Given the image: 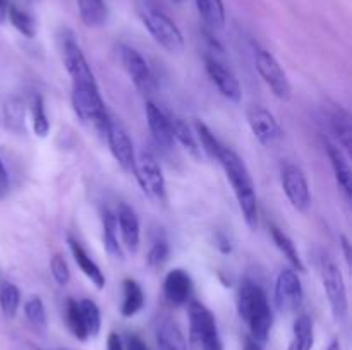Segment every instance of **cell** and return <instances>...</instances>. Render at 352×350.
I'll use <instances>...</instances> for the list:
<instances>
[{
    "label": "cell",
    "instance_id": "ffe728a7",
    "mask_svg": "<svg viewBox=\"0 0 352 350\" xmlns=\"http://www.w3.org/2000/svg\"><path fill=\"white\" fill-rule=\"evenodd\" d=\"M327 154H329L330 165H332L333 175H336L337 184L340 185L344 192H346L347 198H351L352 194V172L349 165V158L344 153L342 148H339L337 144L327 141Z\"/></svg>",
    "mask_w": 352,
    "mask_h": 350
},
{
    "label": "cell",
    "instance_id": "3957f363",
    "mask_svg": "<svg viewBox=\"0 0 352 350\" xmlns=\"http://www.w3.org/2000/svg\"><path fill=\"white\" fill-rule=\"evenodd\" d=\"M71 103L78 119L105 137L112 119L107 112L98 84H72Z\"/></svg>",
    "mask_w": 352,
    "mask_h": 350
},
{
    "label": "cell",
    "instance_id": "7bdbcfd3",
    "mask_svg": "<svg viewBox=\"0 0 352 350\" xmlns=\"http://www.w3.org/2000/svg\"><path fill=\"white\" fill-rule=\"evenodd\" d=\"M107 350H124V343L117 333H110L107 338Z\"/></svg>",
    "mask_w": 352,
    "mask_h": 350
},
{
    "label": "cell",
    "instance_id": "603a6c76",
    "mask_svg": "<svg viewBox=\"0 0 352 350\" xmlns=\"http://www.w3.org/2000/svg\"><path fill=\"white\" fill-rule=\"evenodd\" d=\"M315 345V325L308 314H299L292 325V338L287 350H311Z\"/></svg>",
    "mask_w": 352,
    "mask_h": 350
},
{
    "label": "cell",
    "instance_id": "e0dca14e",
    "mask_svg": "<svg viewBox=\"0 0 352 350\" xmlns=\"http://www.w3.org/2000/svg\"><path fill=\"white\" fill-rule=\"evenodd\" d=\"M116 218L122 246L129 253H138L141 242V225L136 211L126 202H120L116 211Z\"/></svg>",
    "mask_w": 352,
    "mask_h": 350
},
{
    "label": "cell",
    "instance_id": "5bb4252c",
    "mask_svg": "<svg viewBox=\"0 0 352 350\" xmlns=\"http://www.w3.org/2000/svg\"><path fill=\"white\" fill-rule=\"evenodd\" d=\"M62 57H64V65L71 75L72 84H96L95 74L72 33L64 34L62 38Z\"/></svg>",
    "mask_w": 352,
    "mask_h": 350
},
{
    "label": "cell",
    "instance_id": "6da1fadb",
    "mask_svg": "<svg viewBox=\"0 0 352 350\" xmlns=\"http://www.w3.org/2000/svg\"><path fill=\"white\" fill-rule=\"evenodd\" d=\"M237 312L250 328L251 338L267 343L274 326V311L263 288L253 280H243L237 292Z\"/></svg>",
    "mask_w": 352,
    "mask_h": 350
},
{
    "label": "cell",
    "instance_id": "ac0fdd59",
    "mask_svg": "<svg viewBox=\"0 0 352 350\" xmlns=\"http://www.w3.org/2000/svg\"><path fill=\"white\" fill-rule=\"evenodd\" d=\"M164 295L172 305H184L191 301L192 278L182 268L168 271L164 280Z\"/></svg>",
    "mask_w": 352,
    "mask_h": 350
},
{
    "label": "cell",
    "instance_id": "d6986e66",
    "mask_svg": "<svg viewBox=\"0 0 352 350\" xmlns=\"http://www.w3.org/2000/svg\"><path fill=\"white\" fill-rule=\"evenodd\" d=\"M67 244H69V249H71L72 257H74L76 264H78L79 270L82 271V275H85V277L88 278V280L91 281L98 290H102V288L105 287V275H103V271L100 270L98 264L89 257V254L86 253L85 247H82L74 237H67Z\"/></svg>",
    "mask_w": 352,
    "mask_h": 350
},
{
    "label": "cell",
    "instance_id": "2e32d148",
    "mask_svg": "<svg viewBox=\"0 0 352 350\" xmlns=\"http://www.w3.org/2000/svg\"><path fill=\"white\" fill-rule=\"evenodd\" d=\"M146 120L150 132L153 136L157 146L162 150H172L175 144L174 132H172V122L170 117L153 102H146Z\"/></svg>",
    "mask_w": 352,
    "mask_h": 350
},
{
    "label": "cell",
    "instance_id": "484cf974",
    "mask_svg": "<svg viewBox=\"0 0 352 350\" xmlns=\"http://www.w3.org/2000/svg\"><path fill=\"white\" fill-rule=\"evenodd\" d=\"M124 299L120 304V314L124 318H133L144 307V292L141 285L133 278H126L122 283Z\"/></svg>",
    "mask_w": 352,
    "mask_h": 350
},
{
    "label": "cell",
    "instance_id": "277c9868",
    "mask_svg": "<svg viewBox=\"0 0 352 350\" xmlns=\"http://www.w3.org/2000/svg\"><path fill=\"white\" fill-rule=\"evenodd\" d=\"M316 266H318L323 290H325L327 299H329L333 319L337 323H344L347 319V314H349V301H347V288L342 271H340L339 264L323 250L316 257Z\"/></svg>",
    "mask_w": 352,
    "mask_h": 350
},
{
    "label": "cell",
    "instance_id": "7c38bea8",
    "mask_svg": "<svg viewBox=\"0 0 352 350\" xmlns=\"http://www.w3.org/2000/svg\"><path fill=\"white\" fill-rule=\"evenodd\" d=\"M203 58H205L206 74L212 79L215 88L219 89L220 95L229 100V102L239 103L241 98H243V88H241L237 75L230 71V67H227L226 62L220 60V57L205 54Z\"/></svg>",
    "mask_w": 352,
    "mask_h": 350
},
{
    "label": "cell",
    "instance_id": "8fae6325",
    "mask_svg": "<svg viewBox=\"0 0 352 350\" xmlns=\"http://www.w3.org/2000/svg\"><path fill=\"white\" fill-rule=\"evenodd\" d=\"M215 338H219V328L213 312L201 302H189V340L192 345L203 349Z\"/></svg>",
    "mask_w": 352,
    "mask_h": 350
},
{
    "label": "cell",
    "instance_id": "836d02e7",
    "mask_svg": "<svg viewBox=\"0 0 352 350\" xmlns=\"http://www.w3.org/2000/svg\"><path fill=\"white\" fill-rule=\"evenodd\" d=\"M79 309H81L82 321H85L86 333L89 338L96 336L102 329V314H100V307L96 305L95 301L91 299H81L79 301Z\"/></svg>",
    "mask_w": 352,
    "mask_h": 350
},
{
    "label": "cell",
    "instance_id": "c3c4849f",
    "mask_svg": "<svg viewBox=\"0 0 352 350\" xmlns=\"http://www.w3.org/2000/svg\"><path fill=\"white\" fill-rule=\"evenodd\" d=\"M327 350H342V347H340V342H339V340H333V342L330 343L329 349H327Z\"/></svg>",
    "mask_w": 352,
    "mask_h": 350
},
{
    "label": "cell",
    "instance_id": "7a4b0ae2",
    "mask_svg": "<svg viewBox=\"0 0 352 350\" xmlns=\"http://www.w3.org/2000/svg\"><path fill=\"white\" fill-rule=\"evenodd\" d=\"M219 163L222 165L223 172H226L227 178H229L230 185L236 194L237 205H239L241 213L244 216V222L254 230L258 226V218H260V209H258V198L256 191H254V182L251 178L250 170H248L246 163L243 158L230 148L223 146L222 153H220Z\"/></svg>",
    "mask_w": 352,
    "mask_h": 350
},
{
    "label": "cell",
    "instance_id": "9a60e30c",
    "mask_svg": "<svg viewBox=\"0 0 352 350\" xmlns=\"http://www.w3.org/2000/svg\"><path fill=\"white\" fill-rule=\"evenodd\" d=\"M105 139L109 143L110 153L116 158L117 163L120 165V168L133 174L134 163H136V151H134L133 141H131L129 134L124 129L122 124L112 120L105 134Z\"/></svg>",
    "mask_w": 352,
    "mask_h": 350
},
{
    "label": "cell",
    "instance_id": "4dcf8cb0",
    "mask_svg": "<svg viewBox=\"0 0 352 350\" xmlns=\"http://www.w3.org/2000/svg\"><path fill=\"white\" fill-rule=\"evenodd\" d=\"M195 134L203 153H205L210 160L219 161L223 144L217 139L215 134L212 132V129H210L205 122H201V120H195Z\"/></svg>",
    "mask_w": 352,
    "mask_h": 350
},
{
    "label": "cell",
    "instance_id": "ab89813d",
    "mask_svg": "<svg viewBox=\"0 0 352 350\" xmlns=\"http://www.w3.org/2000/svg\"><path fill=\"white\" fill-rule=\"evenodd\" d=\"M215 246H217V249H219L222 254H230V253H232V249H234L232 240H230V237L227 235V233H223V232L217 233Z\"/></svg>",
    "mask_w": 352,
    "mask_h": 350
},
{
    "label": "cell",
    "instance_id": "f1b7e54d",
    "mask_svg": "<svg viewBox=\"0 0 352 350\" xmlns=\"http://www.w3.org/2000/svg\"><path fill=\"white\" fill-rule=\"evenodd\" d=\"M172 122V132H174V139L191 154L196 160H201V148H199L198 139H196L195 130L189 127V124L186 122L181 117H170Z\"/></svg>",
    "mask_w": 352,
    "mask_h": 350
},
{
    "label": "cell",
    "instance_id": "52a82bcc",
    "mask_svg": "<svg viewBox=\"0 0 352 350\" xmlns=\"http://www.w3.org/2000/svg\"><path fill=\"white\" fill-rule=\"evenodd\" d=\"M254 57V67H256L258 74L263 79L265 84L270 88V91L277 96L278 100H284L287 102L292 96V86L289 81L287 74L282 69L280 62L274 57L268 50L261 47H254L253 51Z\"/></svg>",
    "mask_w": 352,
    "mask_h": 350
},
{
    "label": "cell",
    "instance_id": "d590c367",
    "mask_svg": "<svg viewBox=\"0 0 352 350\" xmlns=\"http://www.w3.org/2000/svg\"><path fill=\"white\" fill-rule=\"evenodd\" d=\"M21 305V292L14 283H3L0 287V309L7 318H14Z\"/></svg>",
    "mask_w": 352,
    "mask_h": 350
},
{
    "label": "cell",
    "instance_id": "f546056e",
    "mask_svg": "<svg viewBox=\"0 0 352 350\" xmlns=\"http://www.w3.org/2000/svg\"><path fill=\"white\" fill-rule=\"evenodd\" d=\"M26 112H24V103L17 96L6 100L3 103V124L9 130L16 134H23L26 130Z\"/></svg>",
    "mask_w": 352,
    "mask_h": 350
},
{
    "label": "cell",
    "instance_id": "60d3db41",
    "mask_svg": "<svg viewBox=\"0 0 352 350\" xmlns=\"http://www.w3.org/2000/svg\"><path fill=\"white\" fill-rule=\"evenodd\" d=\"M10 191V180L9 174H7L6 167H3L2 160H0V199L6 198Z\"/></svg>",
    "mask_w": 352,
    "mask_h": 350
},
{
    "label": "cell",
    "instance_id": "1f68e13d",
    "mask_svg": "<svg viewBox=\"0 0 352 350\" xmlns=\"http://www.w3.org/2000/svg\"><path fill=\"white\" fill-rule=\"evenodd\" d=\"M7 17H9L10 24H12V26L16 27L23 36L26 38L36 36V21H34V17L31 16L24 7L17 5V3H9Z\"/></svg>",
    "mask_w": 352,
    "mask_h": 350
},
{
    "label": "cell",
    "instance_id": "681fc988",
    "mask_svg": "<svg viewBox=\"0 0 352 350\" xmlns=\"http://www.w3.org/2000/svg\"><path fill=\"white\" fill-rule=\"evenodd\" d=\"M175 2H179V0H175Z\"/></svg>",
    "mask_w": 352,
    "mask_h": 350
},
{
    "label": "cell",
    "instance_id": "bcb514c9",
    "mask_svg": "<svg viewBox=\"0 0 352 350\" xmlns=\"http://www.w3.org/2000/svg\"><path fill=\"white\" fill-rule=\"evenodd\" d=\"M201 350H223V345H222V340H220V336H219V338L212 340L210 343H206V345L203 347Z\"/></svg>",
    "mask_w": 352,
    "mask_h": 350
},
{
    "label": "cell",
    "instance_id": "b9f144b4",
    "mask_svg": "<svg viewBox=\"0 0 352 350\" xmlns=\"http://www.w3.org/2000/svg\"><path fill=\"white\" fill-rule=\"evenodd\" d=\"M124 350H150V349H148L146 343H144L138 335H127Z\"/></svg>",
    "mask_w": 352,
    "mask_h": 350
},
{
    "label": "cell",
    "instance_id": "f6af8a7d",
    "mask_svg": "<svg viewBox=\"0 0 352 350\" xmlns=\"http://www.w3.org/2000/svg\"><path fill=\"white\" fill-rule=\"evenodd\" d=\"M243 350H263V347H261V343H258L254 338H251V336H246V340H244V349Z\"/></svg>",
    "mask_w": 352,
    "mask_h": 350
},
{
    "label": "cell",
    "instance_id": "44dd1931",
    "mask_svg": "<svg viewBox=\"0 0 352 350\" xmlns=\"http://www.w3.org/2000/svg\"><path fill=\"white\" fill-rule=\"evenodd\" d=\"M268 230H270V235H272V240H274V244L277 246V249L284 254L285 259H287L289 264L292 266V270L298 271V273H305L306 266L305 263H302V257L301 254H299L298 247H296L294 240H292L291 237L280 229V226L275 225V223H270V225H268Z\"/></svg>",
    "mask_w": 352,
    "mask_h": 350
},
{
    "label": "cell",
    "instance_id": "f35d334b",
    "mask_svg": "<svg viewBox=\"0 0 352 350\" xmlns=\"http://www.w3.org/2000/svg\"><path fill=\"white\" fill-rule=\"evenodd\" d=\"M50 271L54 280L57 281L60 287H65V285L71 281V270H69L67 261L64 259L62 254H55L50 259Z\"/></svg>",
    "mask_w": 352,
    "mask_h": 350
},
{
    "label": "cell",
    "instance_id": "ba28073f",
    "mask_svg": "<svg viewBox=\"0 0 352 350\" xmlns=\"http://www.w3.org/2000/svg\"><path fill=\"white\" fill-rule=\"evenodd\" d=\"M280 184L292 208L301 213L308 211L311 206V192H309L308 178L298 165L289 163V161L282 163Z\"/></svg>",
    "mask_w": 352,
    "mask_h": 350
},
{
    "label": "cell",
    "instance_id": "d6a6232c",
    "mask_svg": "<svg viewBox=\"0 0 352 350\" xmlns=\"http://www.w3.org/2000/svg\"><path fill=\"white\" fill-rule=\"evenodd\" d=\"M65 323H67L69 331L79 342H86L89 338L85 328V321H82L81 309H79V301H76V299H67V302H65Z\"/></svg>",
    "mask_w": 352,
    "mask_h": 350
},
{
    "label": "cell",
    "instance_id": "5b68a950",
    "mask_svg": "<svg viewBox=\"0 0 352 350\" xmlns=\"http://www.w3.org/2000/svg\"><path fill=\"white\" fill-rule=\"evenodd\" d=\"M140 19L143 26L146 27L148 33L153 36V40L160 45L162 48L168 51V54H179L184 48V36H182L181 30L177 24L158 7L151 5V3H143L138 9Z\"/></svg>",
    "mask_w": 352,
    "mask_h": 350
},
{
    "label": "cell",
    "instance_id": "d4e9b609",
    "mask_svg": "<svg viewBox=\"0 0 352 350\" xmlns=\"http://www.w3.org/2000/svg\"><path fill=\"white\" fill-rule=\"evenodd\" d=\"M330 126H332L333 134L339 139V144L344 148V151L351 153L352 150V120L351 113L340 105L333 106L330 113Z\"/></svg>",
    "mask_w": 352,
    "mask_h": 350
},
{
    "label": "cell",
    "instance_id": "74e56055",
    "mask_svg": "<svg viewBox=\"0 0 352 350\" xmlns=\"http://www.w3.org/2000/svg\"><path fill=\"white\" fill-rule=\"evenodd\" d=\"M168 254H170V247L165 237H158L157 240H153L150 250H148L146 263L148 266L153 268V270H160L168 259Z\"/></svg>",
    "mask_w": 352,
    "mask_h": 350
},
{
    "label": "cell",
    "instance_id": "9c48e42d",
    "mask_svg": "<svg viewBox=\"0 0 352 350\" xmlns=\"http://www.w3.org/2000/svg\"><path fill=\"white\" fill-rule=\"evenodd\" d=\"M119 58L124 71L127 72L131 81L143 95H151V93L157 91V79H155L153 71L140 51L134 50L129 45H120Z\"/></svg>",
    "mask_w": 352,
    "mask_h": 350
},
{
    "label": "cell",
    "instance_id": "4316f807",
    "mask_svg": "<svg viewBox=\"0 0 352 350\" xmlns=\"http://www.w3.org/2000/svg\"><path fill=\"white\" fill-rule=\"evenodd\" d=\"M79 17L88 27H102L109 21V7L103 0H78Z\"/></svg>",
    "mask_w": 352,
    "mask_h": 350
},
{
    "label": "cell",
    "instance_id": "8992f818",
    "mask_svg": "<svg viewBox=\"0 0 352 350\" xmlns=\"http://www.w3.org/2000/svg\"><path fill=\"white\" fill-rule=\"evenodd\" d=\"M133 175L136 177L141 191L150 199L157 202H164L167 199V185H165L164 172L160 163L151 151H141L136 156Z\"/></svg>",
    "mask_w": 352,
    "mask_h": 350
},
{
    "label": "cell",
    "instance_id": "7402d4cb",
    "mask_svg": "<svg viewBox=\"0 0 352 350\" xmlns=\"http://www.w3.org/2000/svg\"><path fill=\"white\" fill-rule=\"evenodd\" d=\"M158 350H188V340L179 325L172 319H164L157 326Z\"/></svg>",
    "mask_w": 352,
    "mask_h": 350
},
{
    "label": "cell",
    "instance_id": "83f0119b",
    "mask_svg": "<svg viewBox=\"0 0 352 350\" xmlns=\"http://www.w3.org/2000/svg\"><path fill=\"white\" fill-rule=\"evenodd\" d=\"M199 17L208 30H222L226 26L223 0H195Z\"/></svg>",
    "mask_w": 352,
    "mask_h": 350
},
{
    "label": "cell",
    "instance_id": "ee69618b",
    "mask_svg": "<svg viewBox=\"0 0 352 350\" xmlns=\"http://www.w3.org/2000/svg\"><path fill=\"white\" fill-rule=\"evenodd\" d=\"M340 247H342L344 257H346L347 264L351 266V242L346 235H340Z\"/></svg>",
    "mask_w": 352,
    "mask_h": 350
},
{
    "label": "cell",
    "instance_id": "cb8c5ba5",
    "mask_svg": "<svg viewBox=\"0 0 352 350\" xmlns=\"http://www.w3.org/2000/svg\"><path fill=\"white\" fill-rule=\"evenodd\" d=\"M102 229H103V247L107 254L113 259H124L122 244L119 240V229H117L116 213L110 209H103L102 213Z\"/></svg>",
    "mask_w": 352,
    "mask_h": 350
},
{
    "label": "cell",
    "instance_id": "7dc6e473",
    "mask_svg": "<svg viewBox=\"0 0 352 350\" xmlns=\"http://www.w3.org/2000/svg\"><path fill=\"white\" fill-rule=\"evenodd\" d=\"M7 9H9V0H0V23L7 19Z\"/></svg>",
    "mask_w": 352,
    "mask_h": 350
},
{
    "label": "cell",
    "instance_id": "4fadbf2b",
    "mask_svg": "<svg viewBox=\"0 0 352 350\" xmlns=\"http://www.w3.org/2000/svg\"><path fill=\"white\" fill-rule=\"evenodd\" d=\"M248 124L253 136L260 141L263 146L272 148L284 137L280 124L275 119L274 113L261 105H251L246 112Z\"/></svg>",
    "mask_w": 352,
    "mask_h": 350
},
{
    "label": "cell",
    "instance_id": "8d00e7d4",
    "mask_svg": "<svg viewBox=\"0 0 352 350\" xmlns=\"http://www.w3.org/2000/svg\"><path fill=\"white\" fill-rule=\"evenodd\" d=\"M24 316L34 328L45 329L47 326V309L38 295H33L24 302Z\"/></svg>",
    "mask_w": 352,
    "mask_h": 350
},
{
    "label": "cell",
    "instance_id": "e575fe53",
    "mask_svg": "<svg viewBox=\"0 0 352 350\" xmlns=\"http://www.w3.org/2000/svg\"><path fill=\"white\" fill-rule=\"evenodd\" d=\"M31 124H33V130L38 137H47L50 132V120H48L41 95H34L31 100Z\"/></svg>",
    "mask_w": 352,
    "mask_h": 350
},
{
    "label": "cell",
    "instance_id": "30bf717a",
    "mask_svg": "<svg viewBox=\"0 0 352 350\" xmlns=\"http://www.w3.org/2000/svg\"><path fill=\"white\" fill-rule=\"evenodd\" d=\"M274 299L277 309L284 312V314H291V312H296L301 307L305 292H302V285L301 280H299L298 271H294L292 268H285V270H282L277 275Z\"/></svg>",
    "mask_w": 352,
    "mask_h": 350
}]
</instances>
